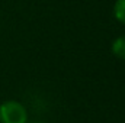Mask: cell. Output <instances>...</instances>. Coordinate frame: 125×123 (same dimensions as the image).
I'll return each instance as SVG.
<instances>
[{"instance_id":"cell-1","label":"cell","mask_w":125,"mask_h":123,"mask_svg":"<svg viewBox=\"0 0 125 123\" xmlns=\"http://www.w3.org/2000/svg\"><path fill=\"white\" fill-rule=\"evenodd\" d=\"M0 123H28L26 107L16 100H6L0 104Z\"/></svg>"},{"instance_id":"cell-2","label":"cell","mask_w":125,"mask_h":123,"mask_svg":"<svg viewBox=\"0 0 125 123\" xmlns=\"http://www.w3.org/2000/svg\"><path fill=\"white\" fill-rule=\"evenodd\" d=\"M111 51L118 60L125 61V35L118 36V38L114 39V42L111 45Z\"/></svg>"},{"instance_id":"cell-3","label":"cell","mask_w":125,"mask_h":123,"mask_svg":"<svg viewBox=\"0 0 125 123\" xmlns=\"http://www.w3.org/2000/svg\"><path fill=\"white\" fill-rule=\"evenodd\" d=\"M114 18L119 23L125 25V0H115V4H114Z\"/></svg>"}]
</instances>
